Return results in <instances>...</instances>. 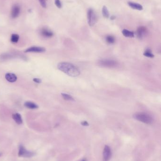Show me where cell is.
Listing matches in <instances>:
<instances>
[{
	"mask_svg": "<svg viewBox=\"0 0 161 161\" xmlns=\"http://www.w3.org/2000/svg\"><path fill=\"white\" fill-rule=\"evenodd\" d=\"M57 68L70 77H76L79 76L80 74V71L77 67L69 62H60L57 65Z\"/></svg>",
	"mask_w": 161,
	"mask_h": 161,
	"instance_id": "cell-1",
	"label": "cell"
},
{
	"mask_svg": "<svg viewBox=\"0 0 161 161\" xmlns=\"http://www.w3.org/2000/svg\"><path fill=\"white\" fill-rule=\"evenodd\" d=\"M134 118L136 120L146 124H152L153 119L151 115L144 112H138L134 114Z\"/></svg>",
	"mask_w": 161,
	"mask_h": 161,
	"instance_id": "cell-2",
	"label": "cell"
},
{
	"mask_svg": "<svg viewBox=\"0 0 161 161\" xmlns=\"http://www.w3.org/2000/svg\"><path fill=\"white\" fill-rule=\"evenodd\" d=\"M98 64L103 67L115 68L118 65V63L115 60L109 59H103L98 61Z\"/></svg>",
	"mask_w": 161,
	"mask_h": 161,
	"instance_id": "cell-3",
	"label": "cell"
},
{
	"mask_svg": "<svg viewBox=\"0 0 161 161\" xmlns=\"http://www.w3.org/2000/svg\"><path fill=\"white\" fill-rule=\"evenodd\" d=\"M88 24L89 26H94L97 21V17L96 12L92 9H89L88 10L87 13Z\"/></svg>",
	"mask_w": 161,
	"mask_h": 161,
	"instance_id": "cell-4",
	"label": "cell"
},
{
	"mask_svg": "<svg viewBox=\"0 0 161 161\" xmlns=\"http://www.w3.org/2000/svg\"><path fill=\"white\" fill-rule=\"evenodd\" d=\"M34 155H35V153L34 152L27 150L23 145H20L19 146L18 157H25V158H30L33 157Z\"/></svg>",
	"mask_w": 161,
	"mask_h": 161,
	"instance_id": "cell-5",
	"label": "cell"
},
{
	"mask_svg": "<svg viewBox=\"0 0 161 161\" xmlns=\"http://www.w3.org/2000/svg\"><path fill=\"white\" fill-rule=\"evenodd\" d=\"M111 157V151L110 147L106 145L103 151V161H109Z\"/></svg>",
	"mask_w": 161,
	"mask_h": 161,
	"instance_id": "cell-6",
	"label": "cell"
},
{
	"mask_svg": "<svg viewBox=\"0 0 161 161\" xmlns=\"http://www.w3.org/2000/svg\"><path fill=\"white\" fill-rule=\"evenodd\" d=\"M46 51V49L41 47L32 46L28 48L26 51L25 52H36V53H42Z\"/></svg>",
	"mask_w": 161,
	"mask_h": 161,
	"instance_id": "cell-7",
	"label": "cell"
},
{
	"mask_svg": "<svg viewBox=\"0 0 161 161\" xmlns=\"http://www.w3.org/2000/svg\"><path fill=\"white\" fill-rule=\"evenodd\" d=\"M20 13V7L18 5H14L11 11V16L13 19L18 18Z\"/></svg>",
	"mask_w": 161,
	"mask_h": 161,
	"instance_id": "cell-8",
	"label": "cell"
},
{
	"mask_svg": "<svg viewBox=\"0 0 161 161\" xmlns=\"http://www.w3.org/2000/svg\"><path fill=\"white\" fill-rule=\"evenodd\" d=\"M40 33L42 36L45 38H50L54 35V32L46 28H43L41 29Z\"/></svg>",
	"mask_w": 161,
	"mask_h": 161,
	"instance_id": "cell-9",
	"label": "cell"
},
{
	"mask_svg": "<svg viewBox=\"0 0 161 161\" xmlns=\"http://www.w3.org/2000/svg\"><path fill=\"white\" fill-rule=\"evenodd\" d=\"M5 78L7 81L10 83L15 82L17 80V77L16 74L11 73H8L6 74L5 75Z\"/></svg>",
	"mask_w": 161,
	"mask_h": 161,
	"instance_id": "cell-10",
	"label": "cell"
},
{
	"mask_svg": "<svg viewBox=\"0 0 161 161\" xmlns=\"http://www.w3.org/2000/svg\"><path fill=\"white\" fill-rule=\"evenodd\" d=\"M147 32V29L144 27H140L138 28L137 31V34L138 38L139 39L143 38L144 36Z\"/></svg>",
	"mask_w": 161,
	"mask_h": 161,
	"instance_id": "cell-11",
	"label": "cell"
},
{
	"mask_svg": "<svg viewBox=\"0 0 161 161\" xmlns=\"http://www.w3.org/2000/svg\"><path fill=\"white\" fill-rule=\"evenodd\" d=\"M128 4L129 5V6L133 9H136L138 10H142L143 9V6L141 5L138 4V3L129 1L128 2Z\"/></svg>",
	"mask_w": 161,
	"mask_h": 161,
	"instance_id": "cell-12",
	"label": "cell"
},
{
	"mask_svg": "<svg viewBox=\"0 0 161 161\" xmlns=\"http://www.w3.org/2000/svg\"><path fill=\"white\" fill-rule=\"evenodd\" d=\"M12 118L14 121L18 125H20L23 123V120L21 115L18 113H15L12 115Z\"/></svg>",
	"mask_w": 161,
	"mask_h": 161,
	"instance_id": "cell-13",
	"label": "cell"
},
{
	"mask_svg": "<svg viewBox=\"0 0 161 161\" xmlns=\"http://www.w3.org/2000/svg\"><path fill=\"white\" fill-rule=\"evenodd\" d=\"M24 106L31 109H35L38 108V106H37L36 103L31 101H27L25 102Z\"/></svg>",
	"mask_w": 161,
	"mask_h": 161,
	"instance_id": "cell-14",
	"label": "cell"
},
{
	"mask_svg": "<svg viewBox=\"0 0 161 161\" xmlns=\"http://www.w3.org/2000/svg\"><path fill=\"white\" fill-rule=\"evenodd\" d=\"M122 33L123 34V35L127 37H130V38H132V37H134V33L133 32L129 31L127 29H123L122 31Z\"/></svg>",
	"mask_w": 161,
	"mask_h": 161,
	"instance_id": "cell-15",
	"label": "cell"
},
{
	"mask_svg": "<svg viewBox=\"0 0 161 161\" xmlns=\"http://www.w3.org/2000/svg\"><path fill=\"white\" fill-rule=\"evenodd\" d=\"M102 14L104 18H105L106 19L109 18V16H110L109 12V10L107 9V8L106 6H104L102 8Z\"/></svg>",
	"mask_w": 161,
	"mask_h": 161,
	"instance_id": "cell-16",
	"label": "cell"
},
{
	"mask_svg": "<svg viewBox=\"0 0 161 161\" xmlns=\"http://www.w3.org/2000/svg\"><path fill=\"white\" fill-rule=\"evenodd\" d=\"M61 96L63 99H64L66 100H69V101H74V99L73 97L71 96L68 94L66 93H61Z\"/></svg>",
	"mask_w": 161,
	"mask_h": 161,
	"instance_id": "cell-17",
	"label": "cell"
},
{
	"mask_svg": "<svg viewBox=\"0 0 161 161\" xmlns=\"http://www.w3.org/2000/svg\"><path fill=\"white\" fill-rule=\"evenodd\" d=\"M19 36L18 34H12L11 36L10 41L13 43H17L18 41Z\"/></svg>",
	"mask_w": 161,
	"mask_h": 161,
	"instance_id": "cell-18",
	"label": "cell"
},
{
	"mask_svg": "<svg viewBox=\"0 0 161 161\" xmlns=\"http://www.w3.org/2000/svg\"><path fill=\"white\" fill-rule=\"evenodd\" d=\"M106 41L109 44H112L115 42V38L113 36L108 35L106 38Z\"/></svg>",
	"mask_w": 161,
	"mask_h": 161,
	"instance_id": "cell-19",
	"label": "cell"
},
{
	"mask_svg": "<svg viewBox=\"0 0 161 161\" xmlns=\"http://www.w3.org/2000/svg\"><path fill=\"white\" fill-rule=\"evenodd\" d=\"M144 55L150 58H153L154 57V55L153 54L151 51L149 50H147L145 51V52L144 53Z\"/></svg>",
	"mask_w": 161,
	"mask_h": 161,
	"instance_id": "cell-20",
	"label": "cell"
},
{
	"mask_svg": "<svg viewBox=\"0 0 161 161\" xmlns=\"http://www.w3.org/2000/svg\"><path fill=\"white\" fill-rule=\"evenodd\" d=\"M40 4L41 5L42 7H43L44 8H46L47 7V4H46V0H38Z\"/></svg>",
	"mask_w": 161,
	"mask_h": 161,
	"instance_id": "cell-21",
	"label": "cell"
},
{
	"mask_svg": "<svg viewBox=\"0 0 161 161\" xmlns=\"http://www.w3.org/2000/svg\"><path fill=\"white\" fill-rule=\"evenodd\" d=\"M55 4L58 8L60 9L62 7V4L60 0H55Z\"/></svg>",
	"mask_w": 161,
	"mask_h": 161,
	"instance_id": "cell-22",
	"label": "cell"
},
{
	"mask_svg": "<svg viewBox=\"0 0 161 161\" xmlns=\"http://www.w3.org/2000/svg\"><path fill=\"white\" fill-rule=\"evenodd\" d=\"M33 81L37 83H40L42 82V80L40 79L37 78L33 79Z\"/></svg>",
	"mask_w": 161,
	"mask_h": 161,
	"instance_id": "cell-23",
	"label": "cell"
},
{
	"mask_svg": "<svg viewBox=\"0 0 161 161\" xmlns=\"http://www.w3.org/2000/svg\"><path fill=\"white\" fill-rule=\"evenodd\" d=\"M81 124L84 126H88L89 125V124L87 121H83L82 122H81Z\"/></svg>",
	"mask_w": 161,
	"mask_h": 161,
	"instance_id": "cell-24",
	"label": "cell"
},
{
	"mask_svg": "<svg viewBox=\"0 0 161 161\" xmlns=\"http://www.w3.org/2000/svg\"><path fill=\"white\" fill-rule=\"evenodd\" d=\"M116 19V18H115V17L114 16H112L111 17V20H114V19Z\"/></svg>",
	"mask_w": 161,
	"mask_h": 161,
	"instance_id": "cell-25",
	"label": "cell"
},
{
	"mask_svg": "<svg viewBox=\"0 0 161 161\" xmlns=\"http://www.w3.org/2000/svg\"><path fill=\"white\" fill-rule=\"evenodd\" d=\"M1 155H2V154H1V153H0V157H1Z\"/></svg>",
	"mask_w": 161,
	"mask_h": 161,
	"instance_id": "cell-26",
	"label": "cell"
},
{
	"mask_svg": "<svg viewBox=\"0 0 161 161\" xmlns=\"http://www.w3.org/2000/svg\"><path fill=\"white\" fill-rule=\"evenodd\" d=\"M86 161V160H83V161Z\"/></svg>",
	"mask_w": 161,
	"mask_h": 161,
	"instance_id": "cell-27",
	"label": "cell"
}]
</instances>
